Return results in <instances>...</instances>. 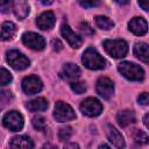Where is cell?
Returning <instances> with one entry per match:
<instances>
[{
  "mask_svg": "<svg viewBox=\"0 0 149 149\" xmlns=\"http://www.w3.org/2000/svg\"><path fill=\"white\" fill-rule=\"evenodd\" d=\"M119 72L132 81H141L144 78V71L141 66L132 62H122L118 65Z\"/></svg>",
  "mask_w": 149,
  "mask_h": 149,
  "instance_id": "1",
  "label": "cell"
},
{
  "mask_svg": "<svg viewBox=\"0 0 149 149\" xmlns=\"http://www.w3.org/2000/svg\"><path fill=\"white\" fill-rule=\"evenodd\" d=\"M81 61L90 70H101L106 65V61L94 48H87L83 54Z\"/></svg>",
  "mask_w": 149,
  "mask_h": 149,
  "instance_id": "2",
  "label": "cell"
},
{
  "mask_svg": "<svg viewBox=\"0 0 149 149\" xmlns=\"http://www.w3.org/2000/svg\"><path fill=\"white\" fill-rule=\"evenodd\" d=\"M104 48L106 52L114 58H123L128 52V44L123 40H106Z\"/></svg>",
  "mask_w": 149,
  "mask_h": 149,
  "instance_id": "3",
  "label": "cell"
},
{
  "mask_svg": "<svg viewBox=\"0 0 149 149\" xmlns=\"http://www.w3.org/2000/svg\"><path fill=\"white\" fill-rule=\"evenodd\" d=\"M6 59H7L8 64L13 69H15L17 71L24 70V69H27L30 65V61L22 52L17 51V50H9V51H7Z\"/></svg>",
  "mask_w": 149,
  "mask_h": 149,
  "instance_id": "4",
  "label": "cell"
},
{
  "mask_svg": "<svg viewBox=\"0 0 149 149\" xmlns=\"http://www.w3.org/2000/svg\"><path fill=\"white\" fill-rule=\"evenodd\" d=\"M54 118L58 122H66V121L73 120L76 118V114L73 108L70 105L63 101H57L54 108Z\"/></svg>",
  "mask_w": 149,
  "mask_h": 149,
  "instance_id": "5",
  "label": "cell"
},
{
  "mask_svg": "<svg viewBox=\"0 0 149 149\" xmlns=\"http://www.w3.org/2000/svg\"><path fill=\"white\" fill-rule=\"evenodd\" d=\"M2 123L7 129L17 132L23 128V116L17 111H9L3 115Z\"/></svg>",
  "mask_w": 149,
  "mask_h": 149,
  "instance_id": "6",
  "label": "cell"
},
{
  "mask_svg": "<svg viewBox=\"0 0 149 149\" xmlns=\"http://www.w3.org/2000/svg\"><path fill=\"white\" fill-rule=\"evenodd\" d=\"M80 112L86 115V116H90V118H93V116H98L101 112H102V105L101 102L97 99V98H86L85 100L81 101L80 106Z\"/></svg>",
  "mask_w": 149,
  "mask_h": 149,
  "instance_id": "7",
  "label": "cell"
},
{
  "mask_svg": "<svg viewBox=\"0 0 149 149\" xmlns=\"http://www.w3.org/2000/svg\"><path fill=\"white\" fill-rule=\"evenodd\" d=\"M22 42L24 45H27L28 48L33 49V50H43L45 47V40L43 38V36L33 33V31H28L24 33L22 35Z\"/></svg>",
  "mask_w": 149,
  "mask_h": 149,
  "instance_id": "8",
  "label": "cell"
},
{
  "mask_svg": "<svg viewBox=\"0 0 149 149\" xmlns=\"http://www.w3.org/2000/svg\"><path fill=\"white\" fill-rule=\"evenodd\" d=\"M42 87H43L42 80L40 79V77L35 74L28 76L22 80V90L26 94L31 95V94L38 93L42 90Z\"/></svg>",
  "mask_w": 149,
  "mask_h": 149,
  "instance_id": "9",
  "label": "cell"
},
{
  "mask_svg": "<svg viewBox=\"0 0 149 149\" xmlns=\"http://www.w3.org/2000/svg\"><path fill=\"white\" fill-rule=\"evenodd\" d=\"M95 90L97 93L102 97L104 99H111L113 93H114V84L113 81L107 78V77H100L97 80V85H95Z\"/></svg>",
  "mask_w": 149,
  "mask_h": 149,
  "instance_id": "10",
  "label": "cell"
},
{
  "mask_svg": "<svg viewBox=\"0 0 149 149\" xmlns=\"http://www.w3.org/2000/svg\"><path fill=\"white\" fill-rule=\"evenodd\" d=\"M61 34H62V36L68 41V43H69L72 48H74V49H78V48L81 45V43H83L81 37L78 36V35L70 28V26H69L66 22H64V23L61 26Z\"/></svg>",
  "mask_w": 149,
  "mask_h": 149,
  "instance_id": "11",
  "label": "cell"
},
{
  "mask_svg": "<svg viewBox=\"0 0 149 149\" xmlns=\"http://www.w3.org/2000/svg\"><path fill=\"white\" fill-rule=\"evenodd\" d=\"M55 22H56L55 14L52 12H50V10L43 12L36 19V24L42 30H50L51 28H54Z\"/></svg>",
  "mask_w": 149,
  "mask_h": 149,
  "instance_id": "12",
  "label": "cell"
},
{
  "mask_svg": "<svg viewBox=\"0 0 149 149\" xmlns=\"http://www.w3.org/2000/svg\"><path fill=\"white\" fill-rule=\"evenodd\" d=\"M128 29H129L133 34H135V35H137V36H142V35H144V34L148 31V24H147V21H146L143 17H141V16H135V17H133V19L129 21V23H128Z\"/></svg>",
  "mask_w": 149,
  "mask_h": 149,
  "instance_id": "13",
  "label": "cell"
},
{
  "mask_svg": "<svg viewBox=\"0 0 149 149\" xmlns=\"http://www.w3.org/2000/svg\"><path fill=\"white\" fill-rule=\"evenodd\" d=\"M80 69L78 65L73 64V63H66L63 65L59 74L63 79H66V80H76L80 77Z\"/></svg>",
  "mask_w": 149,
  "mask_h": 149,
  "instance_id": "14",
  "label": "cell"
},
{
  "mask_svg": "<svg viewBox=\"0 0 149 149\" xmlns=\"http://www.w3.org/2000/svg\"><path fill=\"white\" fill-rule=\"evenodd\" d=\"M107 137L109 140V142L116 147V148H123L125 144V140L123 136L121 135V133L112 125H107Z\"/></svg>",
  "mask_w": 149,
  "mask_h": 149,
  "instance_id": "15",
  "label": "cell"
},
{
  "mask_svg": "<svg viewBox=\"0 0 149 149\" xmlns=\"http://www.w3.org/2000/svg\"><path fill=\"white\" fill-rule=\"evenodd\" d=\"M13 12L15 16L20 20H23L29 14V5L27 0H14L13 1Z\"/></svg>",
  "mask_w": 149,
  "mask_h": 149,
  "instance_id": "16",
  "label": "cell"
},
{
  "mask_svg": "<svg viewBox=\"0 0 149 149\" xmlns=\"http://www.w3.org/2000/svg\"><path fill=\"white\" fill-rule=\"evenodd\" d=\"M134 55L143 63L149 64V45L144 42H137L134 45Z\"/></svg>",
  "mask_w": 149,
  "mask_h": 149,
  "instance_id": "17",
  "label": "cell"
},
{
  "mask_svg": "<svg viewBox=\"0 0 149 149\" xmlns=\"http://www.w3.org/2000/svg\"><path fill=\"white\" fill-rule=\"evenodd\" d=\"M10 148H22V149H31L34 148V143L30 140V137L24 136V135H20V136H15L12 139L10 143H9Z\"/></svg>",
  "mask_w": 149,
  "mask_h": 149,
  "instance_id": "18",
  "label": "cell"
},
{
  "mask_svg": "<svg viewBox=\"0 0 149 149\" xmlns=\"http://www.w3.org/2000/svg\"><path fill=\"white\" fill-rule=\"evenodd\" d=\"M116 121L121 127H127L130 123L135 122V114L133 111H129V109L121 111L116 115Z\"/></svg>",
  "mask_w": 149,
  "mask_h": 149,
  "instance_id": "19",
  "label": "cell"
},
{
  "mask_svg": "<svg viewBox=\"0 0 149 149\" xmlns=\"http://www.w3.org/2000/svg\"><path fill=\"white\" fill-rule=\"evenodd\" d=\"M26 107L30 112H43L48 108V101L44 98L40 97V98H36V99L28 101Z\"/></svg>",
  "mask_w": 149,
  "mask_h": 149,
  "instance_id": "20",
  "label": "cell"
},
{
  "mask_svg": "<svg viewBox=\"0 0 149 149\" xmlns=\"http://www.w3.org/2000/svg\"><path fill=\"white\" fill-rule=\"evenodd\" d=\"M16 33V26L13 22H3L1 26V38L2 41L12 40Z\"/></svg>",
  "mask_w": 149,
  "mask_h": 149,
  "instance_id": "21",
  "label": "cell"
},
{
  "mask_svg": "<svg viewBox=\"0 0 149 149\" xmlns=\"http://www.w3.org/2000/svg\"><path fill=\"white\" fill-rule=\"evenodd\" d=\"M95 23L99 28L104 29V30H109L114 27V22L107 17V16H102V15H98L95 16Z\"/></svg>",
  "mask_w": 149,
  "mask_h": 149,
  "instance_id": "22",
  "label": "cell"
},
{
  "mask_svg": "<svg viewBox=\"0 0 149 149\" xmlns=\"http://www.w3.org/2000/svg\"><path fill=\"white\" fill-rule=\"evenodd\" d=\"M33 126L35 129L40 130V132H44L47 129V122H45V119L41 115H37V116H34L33 118Z\"/></svg>",
  "mask_w": 149,
  "mask_h": 149,
  "instance_id": "23",
  "label": "cell"
},
{
  "mask_svg": "<svg viewBox=\"0 0 149 149\" xmlns=\"http://www.w3.org/2000/svg\"><path fill=\"white\" fill-rule=\"evenodd\" d=\"M72 134H73L72 128L70 126H65V127H62L59 129V132H58V139L61 141H69L71 139Z\"/></svg>",
  "mask_w": 149,
  "mask_h": 149,
  "instance_id": "24",
  "label": "cell"
},
{
  "mask_svg": "<svg viewBox=\"0 0 149 149\" xmlns=\"http://www.w3.org/2000/svg\"><path fill=\"white\" fill-rule=\"evenodd\" d=\"M134 141L137 144H147L149 142V136L143 130H136L134 133Z\"/></svg>",
  "mask_w": 149,
  "mask_h": 149,
  "instance_id": "25",
  "label": "cell"
},
{
  "mask_svg": "<svg viewBox=\"0 0 149 149\" xmlns=\"http://www.w3.org/2000/svg\"><path fill=\"white\" fill-rule=\"evenodd\" d=\"M70 86H71V90L77 94H83L86 91V84L84 81H72Z\"/></svg>",
  "mask_w": 149,
  "mask_h": 149,
  "instance_id": "26",
  "label": "cell"
},
{
  "mask_svg": "<svg viewBox=\"0 0 149 149\" xmlns=\"http://www.w3.org/2000/svg\"><path fill=\"white\" fill-rule=\"evenodd\" d=\"M12 79H13V77H12L10 72H9L8 70H6L5 68H2V69H1V77H0V83H1V85L5 86V85L9 84V83L12 81Z\"/></svg>",
  "mask_w": 149,
  "mask_h": 149,
  "instance_id": "27",
  "label": "cell"
},
{
  "mask_svg": "<svg viewBox=\"0 0 149 149\" xmlns=\"http://www.w3.org/2000/svg\"><path fill=\"white\" fill-rule=\"evenodd\" d=\"M79 30L84 36H91L94 34V30L91 28V26L87 22H81L79 24Z\"/></svg>",
  "mask_w": 149,
  "mask_h": 149,
  "instance_id": "28",
  "label": "cell"
},
{
  "mask_svg": "<svg viewBox=\"0 0 149 149\" xmlns=\"http://www.w3.org/2000/svg\"><path fill=\"white\" fill-rule=\"evenodd\" d=\"M78 2L80 3L81 7L92 8V7H97L100 3V0H78Z\"/></svg>",
  "mask_w": 149,
  "mask_h": 149,
  "instance_id": "29",
  "label": "cell"
},
{
  "mask_svg": "<svg viewBox=\"0 0 149 149\" xmlns=\"http://www.w3.org/2000/svg\"><path fill=\"white\" fill-rule=\"evenodd\" d=\"M13 1L14 0H1V12L8 13L10 9H13Z\"/></svg>",
  "mask_w": 149,
  "mask_h": 149,
  "instance_id": "30",
  "label": "cell"
},
{
  "mask_svg": "<svg viewBox=\"0 0 149 149\" xmlns=\"http://www.w3.org/2000/svg\"><path fill=\"white\" fill-rule=\"evenodd\" d=\"M12 99H13V95H12V93H10L9 91H2V92H1V102H2V107L5 106L6 101L9 102Z\"/></svg>",
  "mask_w": 149,
  "mask_h": 149,
  "instance_id": "31",
  "label": "cell"
},
{
  "mask_svg": "<svg viewBox=\"0 0 149 149\" xmlns=\"http://www.w3.org/2000/svg\"><path fill=\"white\" fill-rule=\"evenodd\" d=\"M137 101H139V104H141V105H148V104H149V93H147V92L141 93V94L137 97Z\"/></svg>",
  "mask_w": 149,
  "mask_h": 149,
  "instance_id": "32",
  "label": "cell"
},
{
  "mask_svg": "<svg viewBox=\"0 0 149 149\" xmlns=\"http://www.w3.org/2000/svg\"><path fill=\"white\" fill-rule=\"evenodd\" d=\"M51 47H52V49L56 50V51H61V50L63 49V44H62V42H61L58 38H54V40L51 41Z\"/></svg>",
  "mask_w": 149,
  "mask_h": 149,
  "instance_id": "33",
  "label": "cell"
},
{
  "mask_svg": "<svg viewBox=\"0 0 149 149\" xmlns=\"http://www.w3.org/2000/svg\"><path fill=\"white\" fill-rule=\"evenodd\" d=\"M139 5L141 6L142 9L149 10V0H139Z\"/></svg>",
  "mask_w": 149,
  "mask_h": 149,
  "instance_id": "34",
  "label": "cell"
},
{
  "mask_svg": "<svg viewBox=\"0 0 149 149\" xmlns=\"http://www.w3.org/2000/svg\"><path fill=\"white\" fill-rule=\"evenodd\" d=\"M143 123H144V126L149 129V113H147V114L144 115V118H143Z\"/></svg>",
  "mask_w": 149,
  "mask_h": 149,
  "instance_id": "35",
  "label": "cell"
},
{
  "mask_svg": "<svg viewBox=\"0 0 149 149\" xmlns=\"http://www.w3.org/2000/svg\"><path fill=\"white\" fill-rule=\"evenodd\" d=\"M38 1H40L42 5H45V6H48V5H51L54 0H38Z\"/></svg>",
  "mask_w": 149,
  "mask_h": 149,
  "instance_id": "36",
  "label": "cell"
},
{
  "mask_svg": "<svg viewBox=\"0 0 149 149\" xmlns=\"http://www.w3.org/2000/svg\"><path fill=\"white\" fill-rule=\"evenodd\" d=\"M116 3H119V5H127L128 2H129V0H114Z\"/></svg>",
  "mask_w": 149,
  "mask_h": 149,
  "instance_id": "37",
  "label": "cell"
},
{
  "mask_svg": "<svg viewBox=\"0 0 149 149\" xmlns=\"http://www.w3.org/2000/svg\"><path fill=\"white\" fill-rule=\"evenodd\" d=\"M79 146L78 144H76V143H71V144H68V146H65V148H78Z\"/></svg>",
  "mask_w": 149,
  "mask_h": 149,
  "instance_id": "38",
  "label": "cell"
},
{
  "mask_svg": "<svg viewBox=\"0 0 149 149\" xmlns=\"http://www.w3.org/2000/svg\"><path fill=\"white\" fill-rule=\"evenodd\" d=\"M102 147H104V148H108L109 146H107V144H101V146H100L99 148H102Z\"/></svg>",
  "mask_w": 149,
  "mask_h": 149,
  "instance_id": "39",
  "label": "cell"
}]
</instances>
